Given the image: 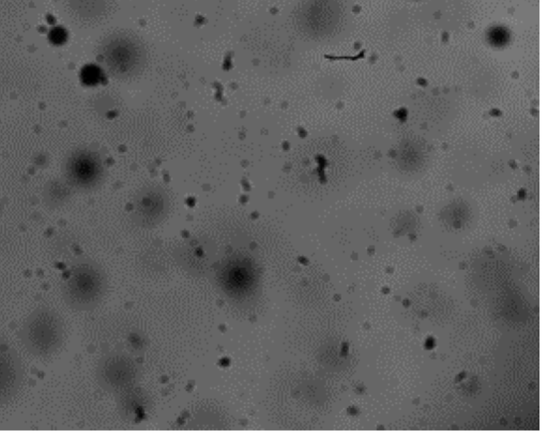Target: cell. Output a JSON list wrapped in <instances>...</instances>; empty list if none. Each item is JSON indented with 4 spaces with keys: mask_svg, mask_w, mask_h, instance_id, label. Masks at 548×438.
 Here are the masks:
<instances>
[{
    "mask_svg": "<svg viewBox=\"0 0 548 438\" xmlns=\"http://www.w3.org/2000/svg\"><path fill=\"white\" fill-rule=\"evenodd\" d=\"M23 368L16 351L0 340V406L8 403L20 389Z\"/></svg>",
    "mask_w": 548,
    "mask_h": 438,
    "instance_id": "obj_3",
    "label": "cell"
},
{
    "mask_svg": "<svg viewBox=\"0 0 548 438\" xmlns=\"http://www.w3.org/2000/svg\"><path fill=\"white\" fill-rule=\"evenodd\" d=\"M21 337L24 345L32 355L40 358L53 356L64 341L61 316L50 307H39L28 316Z\"/></svg>",
    "mask_w": 548,
    "mask_h": 438,
    "instance_id": "obj_2",
    "label": "cell"
},
{
    "mask_svg": "<svg viewBox=\"0 0 548 438\" xmlns=\"http://www.w3.org/2000/svg\"><path fill=\"white\" fill-rule=\"evenodd\" d=\"M106 288L104 272L88 257L74 262L62 285L64 301L73 310L88 311L101 301Z\"/></svg>",
    "mask_w": 548,
    "mask_h": 438,
    "instance_id": "obj_1",
    "label": "cell"
}]
</instances>
